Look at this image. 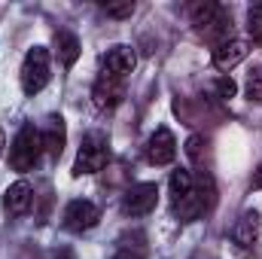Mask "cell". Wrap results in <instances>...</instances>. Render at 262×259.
I'll use <instances>...</instances> for the list:
<instances>
[{
    "mask_svg": "<svg viewBox=\"0 0 262 259\" xmlns=\"http://www.w3.org/2000/svg\"><path fill=\"white\" fill-rule=\"evenodd\" d=\"M31 204H34V186H31L28 180H15V183L3 192V210H6L9 217L28 213Z\"/></svg>",
    "mask_w": 262,
    "mask_h": 259,
    "instance_id": "cell-11",
    "label": "cell"
},
{
    "mask_svg": "<svg viewBox=\"0 0 262 259\" xmlns=\"http://www.w3.org/2000/svg\"><path fill=\"white\" fill-rule=\"evenodd\" d=\"M49 76H52V64H49V49L46 46H34L28 49L25 61H21V89L25 95H40L46 85H49Z\"/></svg>",
    "mask_w": 262,
    "mask_h": 259,
    "instance_id": "cell-3",
    "label": "cell"
},
{
    "mask_svg": "<svg viewBox=\"0 0 262 259\" xmlns=\"http://www.w3.org/2000/svg\"><path fill=\"white\" fill-rule=\"evenodd\" d=\"M110 18H131V12H134V3L131 0H122V3H104L101 6Z\"/></svg>",
    "mask_w": 262,
    "mask_h": 259,
    "instance_id": "cell-19",
    "label": "cell"
},
{
    "mask_svg": "<svg viewBox=\"0 0 262 259\" xmlns=\"http://www.w3.org/2000/svg\"><path fill=\"white\" fill-rule=\"evenodd\" d=\"M192 189H195V183H192V174H189L186 168L171 171V195H174V204H177V201H183Z\"/></svg>",
    "mask_w": 262,
    "mask_h": 259,
    "instance_id": "cell-16",
    "label": "cell"
},
{
    "mask_svg": "<svg viewBox=\"0 0 262 259\" xmlns=\"http://www.w3.org/2000/svg\"><path fill=\"white\" fill-rule=\"evenodd\" d=\"M259 232H262V220L256 210H247L238 217V223L232 226V241L241 247V250H250L256 241H259Z\"/></svg>",
    "mask_w": 262,
    "mask_h": 259,
    "instance_id": "cell-10",
    "label": "cell"
},
{
    "mask_svg": "<svg viewBox=\"0 0 262 259\" xmlns=\"http://www.w3.org/2000/svg\"><path fill=\"white\" fill-rule=\"evenodd\" d=\"M250 55V43L247 40H226L213 49V67L216 70H232Z\"/></svg>",
    "mask_w": 262,
    "mask_h": 259,
    "instance_id": "cell-12",
    "label": "cell"
},
{
    "mask_svg": "<svg viewBox=\"0 0 262 259\" xmlns=\"http://www.w3.org/2000/svg\"><path fill=\"white\" fill-rule=\"evenodd\" d=\"M40 137H43V149L49 153V159H61L64 140H67L64 119H61V116H49V119H46V128L40 131Z\"/></svg>",
    "mask_w": 262,
    "mask_h": 259,
    "instance_id": "cell-13",
    "label": "cell"
},
{
    "mask_svg": "<svg viewBox=\"0 0 262 259\" xmlns=\"http://www.w3.org/2000/svg\"><path fill=\"white\" fill-rule=\"evenodd\" d=\"M174 210H177V217H180L183 223H192L195 217H201V210H204V198H201V192L192 189L183 201H177V204H174Z\"/></svg>",
    "mask_w": 262,
    "mask_h": 259,
    "instance_id": "cell-15",
    "label": "cell"
},
{
    "mask_svg": "<svg viewBox=\"0 0 262 259\" xmlns=\"http://www.w3.org/2000/svg\"><path fill=\"white\" fill-rule=\"evenodd\" d=\"M98 220H101V210H98V204H92V201H85V198H76V201H70L64 207V213H61V223H64L67 232H89V229H95L98 226Z\"/></svg>",
    "mask_w": 262,
    "mask_h": 259,
    "instance_id": "cell-5",
    "label": "cell"
},
{
    "mask_svg": "<svg viewBox=\"0 0 262 259\" xmlns=\"http://www.w3.org/2000/svg\"><path fill=\"white\" fill-rule=\"evenodd\" d=\"M253 186H256V189H262V165L256 168V174H253Z\"/></svg>",
    "mask_w": 262,
    "mask_h": 259,
    "instance_id": "cell-21",
    "label": "cell"
},
{
    "mask_svg": "<svg viewBox=\"0 0 262 259\" xmlns=\"http://www.w3.org/2000/svg\"><path fill=\"white\" fill-rule=\"evenodd\" d=\"M247 98L250 101H262V64H256L247 76Z\"/></svg>",
    "mask_w": 262,
    "mask_h": 259,
    "instance_id": "cell-18",
    "label": "cell"
},
{
    "mask_svg": "<svg viewBox=\"0 0 262 259\" xmlns=\"http://www.w3.org/2000/svg\"><path fill=\"white\" fill-rule=\"evenodd\" d=\"M43 156V137L40 131L34 128V122H25L18 134L12 137V146H9V168L12 171H34V165L40 162Z\"/></svg>",
    "mask_w": 262,
    "mask_h": 259,
    "instance_id": "cell-2",
    "label": "cell"
},
{
    "mask_svg": "<svg viewBox=\"0 0 262 259\" xmlns=\"http://www.w3.org/2000/svg\"><path fill=\"white\" fill-rule=\"evenodd\" d=\"M189 15H192V25H195V31L201 37H207V40H213L216 46L220 43H226V40H232L229 34H232V15L226 12V6H220V3H195L192 9H189Z\"/></svg>",
    "mask_w": 262,
    "mask_h": 259,
    "instance_id": "cell-1",
    "label": "cell"
},
{
    "mask_svg": "<svg viewBox=\"0 0 262 259\" xmlns=\"http://www.w3.org/2000/svg\"><path fill=\"white\" fill-rule=\"evenodd\" d=\"M125 98V79H116L110 73H101L92 85V104L98 110H113Z\"/></svg>",
    "mask_w": 262,
    "mask_h": 259,
    "instance_id": "cell-7",
    "label": "cell"
},
{
    "mask_svg": "<svg viewBox=\"0 0 262 259\" xmlns=\"http://www.w3.org/2000/svg\"><path fill=\"white\" fill-rule=\"evenodd\" d=\"M107 159H110L107 137H104V134H98V131L85 134V137H82V143H79L76 162H73V177H82V174H98V171H104Z\"/></svg>",
    "mask_w": 262,
    "mask_h": 259,
    "instance_id": "cell-4",
    "label": "cell"
},
{
    "mask_svg": "<svg viewBox=\"0 0 262 259\" xmlns=\"http://www.w3.org/2000/svg\"><path fill=\"white\" fill-rule=\"evenodd\" d=\"M3 146H6V137H3V131H0V156H3Z\"/></svg>",
    "mask_w": 262,
    "mask_h": 259,
    "instance_id": "cell-23",
    "label": "cell"
},
{
    "mask_svg": "<svg viewBox=\"0 0 262 259\" xmlns=\"http://www.w3.org/2000/svg\"><path fill=\"white\" fill-rule=\"evenodd\" d=\"M247 28H250L253 43H262V3H256V6L247 12Z\"/></svg>",
    "mask_w": 262,
    "mask_h": 259,
    "instance_id": "cell-17",
    "label": "cell"
},
{
    "mask_svg": "<svg viewBox=\"0 0 262 259\" xmlns=\"http://www.w3.org/2000/svg\"><path fill=\"white\" fill-rule=\"evenodd\" d=\"M216 92H220V98H232L235 95V82L229 76H223V79H216Z\"/></svg>",
    "mask_w": 262,
    "mask_h": 259,
    "instance_id": "cell-20",
    "label": "cell"
},
{
    "mask_svg": "<svg viewBox=\"0 0 262 259\" xmlns=\"http://www.w3.org/2000/svg\"><path fill=\"white\" fill-rule=\"evenodd\" d=\"M177 159V140L168 128H156L152 137L146 140V162L156 168H165Z\"/></svg>",
    "mask_w": 262,
    "mask_h": 259,
    "instance_id": "cell-8",
    "label": "cell"
},
{
    "mask_svg": "<svg viewBox=\"0 0 262 259\" xmlns=\"http://www.w3.org/2000/svg\"><path fill=\"white\" fill-rule=\"evenodd\" d=\"M159 204V186L156 183H134L128 192L122 195V210L128 217H146Z\"/></svg>",
    "mask_w": 262,
    "mask_h": 259,
    "instance_id": "cell-6",
    "label": "cell"
},
{
    "mask_svg": "<svg viewBox=\"0 0 262 259\" xmlns=\"http://www.w3.org/2000/svg\"><path fill=\"white\" fill-rule=\"evenodd\" d=\"M110 259H140V256H134V253H128V250H119L116 256H110Z\"/></svg>",
    "mask_w": 262,
    "mask_h": 259,
    "instance_id": "cell-22",
    "label": "cell"
},
{
    "mask_svg": "<svg viewBox=\"0 0 262 259\" xmlns=\"http://www.w3.org/2000/svg\"><path fill=\"white\" fill-rule=\"evenodd\" d=\"M137 64V55H134V49L125 46V43H119V46H110L107 49V55H104V61H101V73H110V76H116V79H125L131 70Z\"/></svg>",
    "mask_w": 262,
    "mask_h": 259,
    "instance_id": "cell-9",
    "label": "cell"
},
{
    "mask_svg": "<svg viewBox=\"0 0 262 259\" xmlns=\"http://www.w3.org/2000/svg\"><path fill=\"white\" fill-rule=\"evenodd\" d=\"M55 55H58V61L64 67L76 64V58H79V40H76V34H70V31H58L55 34Z\"/></svg>",
    "mask_w": 262,
    "mask_h": 259,
    "instance_id": "cell-14",
    "label": "cell"
}]
</instances>
